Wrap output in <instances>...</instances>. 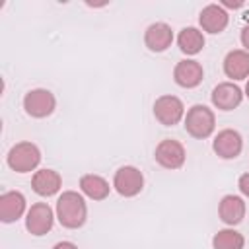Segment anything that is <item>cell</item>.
I'll use <instances>...</instances> for the list:
<instances>
[{"label":"cell","mask_w":249,"mask_h":249,"mask_svg":"<svg viewBox=\"0 0 249 249\" xmlns=\"http://www.w3.org/2000/svg\"><path fill=\"white\" fill-rule=\"evenodd\" d=\"M154 158L156 161L165 167V169H181L185 160H187V152H185V146L179 142V140H173V138H163L160 140V144L156 146V152H154Z\"/></svg>","instance_id":"cell-8"},{"label":"cell","mask_w":249,"mask_h":249,"mask_svg":"<svg viewBox=\"0 0 249 249\" xmlns=\"http://www.w3.org/2000/svg\"><path fill=\"white\" fill-rule=\"evenodd\" d=\"M177 45L185 54H198L204 47V33L198 27H183L177 35Z\"/></svg>","instance_id":"cell-19"},{"label":"cell","mask_w":249,"mask_h":249,"mask_svg":"<svg viewBox=\"0 0 249 249\" xmlns=\"http://www.w3.org/2000/svg\"><path fill=\"white\" fill-rule=\"evenodd\" d=\"M183 121H185V130L196 140H204V138L212 136V132L216 128L214 111L202 103H196L191 109H187Z\"/></svg>","instance_id":"cell-2"},{"label":"cell","mask_w":249,"mask_h":249,"mask_svg":"<svg viewBox=\"0 0 249 249\" xmlns=\"http://www.w3.org/2000/svg\"><path fill=\"white\" fill-rule=\"evenodd\" d=\"M212 150L218 158L222 160H233L241 154L243 150V138L237 130L233 128H224L220 130L216 136H214V142H212Z\"/></svg>","instance_id":"cell-10"},{"label":"cell","mask_w":249,"mask_h":249,"mask_svg":"<svg viewBox=\"0 0 249 249\" xmlns=\"http://www.w3.org/2000/svg\"><path fill=\"white\" fill-rule=\"evenodd\" d=\"M27 210V200L23 196V193L19 191H8L0 195V220L4 224H12L16 220H19Z\"/></svg>","instance_id":"cell-13"},{"label":"cell","mask_w":249,"mask_h":249,"mask_svg":"<svg viewBox=\"0 0 249 249\" xmlns=\"http://www.w3.org/2000/svg\"><path fill=\"white\" fill-rule=\"evenodd\" d=\"M6 161H8L10 169H14L16 173H29V171L37 169V165L41 163V150L37 144L23 140L10 148Z\"/></svg>","instance_id":"cell-3"},{"label":"cell","mask_w":249,"mask_h":249,"mask_svg":"<svg viewBox=\"0 0 249 249\" xmlns=\"http://www.w3.org/2000/svg\"><path fill=\"white\" fill-rule=\"evenodd\" d=\"M31 189L39 196H53L62 189V177L54 169H39L31 177Z\"/></svg>","instance_id":"cell-16"},{"label":"cell","mask_w":249,"mask_h":249,"mask_svg":"<svg viewBox=\"0 0 249 249\" xmlns=\"http://www.w3.org/2000/svg\"><path fill=\"white\" fill-rule=\"evenodd\" d=\"M53 249H78V245L72 241H58V243H54Z\"/></svg>","instance_id":"cell-23"},{"label":"cell","mask_w":249,"mask_h":249,"mask_svg":"<svg viewBox=\"0 0 249 249\" xmlns=\"http://www.w3.org/2000/svg\"><path fill=\"white\" fill-rule=\"evenodd\" d=\"M173 43V31L165 21H156L144 31V45L152 53H163Z\"/></svg>","instance_id":"cell-15"},{"label":"cell","mask_w":249,"mask_h":249,"mask_svg":"<svg viewBox=\"0 0 249 249\" xmlns=\"http://www.w3.org/2000/svg\"><path fill=\"white\" fill-rule=\"evenodd\" d=\"M54 107H56V99H54L53 91H49L45 88L31 89L23 97V109L33 119H45V117L53 115Z\"/></svg>","instance_id":"cell-5"},{"label":"cell","mask_w":249,"mask_h":249,"mask_svg":"<svg viewBox=\"0 0 249 249\" xmlns=\"http://www.w3.org/2000/svg\"><path fill=\"white\" fill-rule=\"evenodd\" d=\"M54 214H56V220L60 222L62 228L78 230L88 220V204H86V200L80 193L62 191V195L56 200Z\"/></svg>","instance_id":"cell-1"},{"label":"cell","mask_w":249,"mask_h":249,"mask_svg":"<svg viewBox=\"0 0 249 249\" xmlns=\"http://www.w3.org/2000/svg\"><path fill=\"white\" fill-rule=\"evenodd\" d=\"M245 95L249 97V80H247V84H245Z\"/></svg>","instance_id":"cell-24"},{"label":"cell","mask_w":249,"mask_h":249,"mask_svg":"<svg viewBox=\"0 0 249 249\" xmlns=\"http://www.w3.org/2000/svg\"><path fill=\"white\" fill-rule=\"evenodd\" d=\"M224 74L237 82L249 78V53L243 49H233L224 58Z\"/></svg>","instance_id":"cell-17"},{"label":"cell","mask_w":249,"mask_h":249,"mask_svg":"<svg viewBox=\"0 0 249 249\" xmlns=\"http://www.w3.org/2000/svg\"><path fill=\"white\" fill-rule=\"evenodd\" d=\"M245 212H247L245 200L241 196H237V195H226V196H222V200L218 204V216H220V220L226 226H231V228L243 222Z\"/></svg>","instance_id":"cell-14"},{"label":"cell","mask_w":249,"mask_h":249,"mask_svg":"<svg viewBox=\"0 0 249 249\" xmlns=\"http://www.w3.org/2000/svg\"><path fill=\"white\" fill-rule=\"evenodd\" d=\"M204 78V70H202V64L198 60H193V58H183L175 64L173 68V80L177 86L185 88V89H191V88H196Z\"/></svg>","instance_id":"cell-11"},{"label":"cell","mask_w":249,"mask_h":249,"mask_svg":"<svg viewBox=\"0 0 249 249\" xmlns=\"http://www.w3.org/2000/svg\"><path fill=\"white\" fill-rule=\"evenodd\" d=\"M198 23H200L202 31L216 35V33H222L228 27L230 14H228V10L222 4H208V6H204L200 10Z\"/></svg>","instance_id":"cell-12"},{"label":"cell","mask_w":249,"mask_h":249,"mask_svg":"<svg viewBox=\"0 0 249 249\" xmlns=\"http://www.w3.org/2000/svg\"><path fill=\"white\" fill-rule=\"evenodd\" d=\"M154 117L163 126H175L181 119H185V105L177 95H160L154 101Z\"/></svg>","instance_id":"cell-4"},{"label":"cell","mask_w":249,"mask_h":249,"mask_svg":"<svg viewBox=\"0 0 249 249\" xmlns=\"http://www.w3.org/2000/svg\"><path fill=\"white\" fill-rule=\"evenodd\" d=\"M54 218L56 216L47 202H35V204H31V208L25 214V230L31 235L41 237L53 230Z\"/></svg>","instance_id":"cell-7"},{"label":"cell","mask_w":249,"mask_h":249,"mask_svg":"<svg viewBox=\"0 0 249 249\" xmlns=\"http://www.w3.org/2000/svg\"><path fill=\"white\" fill-rule=\"evenodd\" d=\"M241 45H243V51H247L249 53V25H245L243 27V31H241Z\"/></svg>","instance_id":"cell-22"},{"label":"cell","mask_w":249,"mask_h":249,"mask_svg":"<svg viewBox=\"0 0 249 249\" xmlns=\"http://www.w3.org/2000/svg\"><path fill=\"white\" fill-rule=\"evenodd\" d=\"M243 89L233 84V82H222L218 84L212 93H210V99H212V105L220 111H233L235 107L241 105L243 101Z\"/></svg>","instance_id":"cell-9"},{"label":"cell","mask_w":249,"mask_h":249,"mask_svg":"<svg viewBox=\"0 0 249 249\" xmlns=\"http://www.w3.org/2000/svg\"><path fill=\"white\" fill-rule=\"evenodd\" d=\"M212 247L214 249H243L245 247V237L233 228L220 230L212 237Z\"/></svg>","instance_id":"cell-20"},{"label":"cell","mask_w":249,"mask_h":249,"mask_svg":"<svg viewBox=\"0 0 249 249\" xmlns=\"http://www.w3.org/2000/svg\"><path fill=\"white\" fill-rule=\"evenodd\" d=\"M237 187H239L241 195L249 198V173H243V175L239 177V181H237Z\"/></svg>","instance_id":"cell-21"},{"label":"cell","mask_w":249,"mask_h":249,"mask_svg":"<svg viewBox=\"0 0 249 249\" xmlns=\"http://www.w3.org/2000/svg\"><path fill=\"white\" fill-rule=\"evenodd\" d=\"M80 191L91 200H105L111 193V187H109V181L103 179L101 175L86 173L80 177Z\"/></svg>","instance_id":"cell-18"},{"label":"cell","mask_w":249,"mask_h":249,"mask_svg":"<svg viewBox=\"0 0 249 249\" xmlns=\"http://www.w3.org/2000/svg\"><path fill=\"white\" fill-rule=\"evenodd\" d=\"M113 187L115 191L124 196V198H130V196H136L142 189H144V175L138 167L134 165H123L115 171V177H113Z\"/></svg>","instance_id":"cell-6"}]
</instances>
